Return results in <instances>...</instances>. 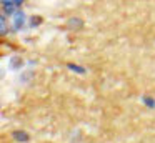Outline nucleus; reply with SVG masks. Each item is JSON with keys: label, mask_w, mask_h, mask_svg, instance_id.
Returning a JSON list of instances; mask_svg holds the SVG:
<instances>
[{"label": "nucleus", "mask_w": 155, "mask_h": 143, "mask_svg": "<svg viewBox=\"0 0 155 143\" xmlns=\"http://www.w3.org/2000/svg\"><path fill=\"white\" fill-rule=\"evenodd\" d=\"M24 20H25V15L18 12L17 15H15V18H14V27H15L17 30H20L22 27H24Z\"/></svg>", "instance_id": "obj_1"}]
</instances>
